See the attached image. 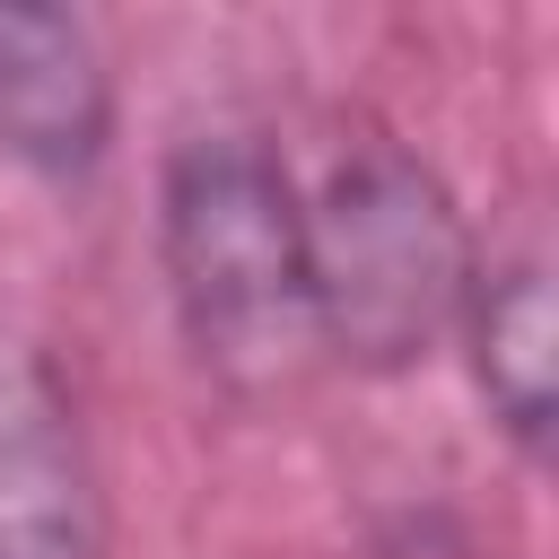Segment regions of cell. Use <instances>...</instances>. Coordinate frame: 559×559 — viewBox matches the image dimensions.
<instances>
[{"label": "cell", "instance_id": "cell-5", "mask_svg": "<svg viewBox=\"0 0 559 559\" xmlns=\"http://www.w3.org/2000/svg\"><path fill=\"white\" fill-rule=\"evenodd\" d=\"M454 341L472 349V384L489 419L542 463L550 454V411H559V314H550V262L542 253H489L472 271Z\"/></svg>", "mask_w": 559, "mask_h": 559}, {"label": "cell", "instance_id": "cell-1", "mask_svg": "<svg viewBox=\"0 0 559 559\" xmlns=\"http://www.w3.org/2000/svg\"><path fill=\"white\" fill-rule=\"evenodd\" d=\"M157 271L175 297V323L192 358L236 384L271 393L297 384L314 349V297H306V210H297V157L271 131L218 122L166 148L157 166Z\"/></svg>", "mask_w": 559, "mask_h": 559}, {"label": "cell", "instance_id": "cell-2", "mask_svg": "<svg viewBox=\"0 0 559 559\" xmlns=\"http://www.w3.org/2000/svg\"><path fill=\"white\" fill-rule=\"evenodd\" d=\"M297 210H306L314 349L332 367L402 376L463 323L480 245L419 148L358 122L323 140L314 166H297Z\"/></svg>", "mask_w": 559, "mask_h": 559}, {"label": "cell", "instance_id": "cell-4", "mask_svg": "<svg viewBox=\"0 0 559 559\" xmlns=\"http://www.w3.org/2000/svg\"><path fill=\"white\" fill-rule=\"evenodd\" d=\"M114 140V70L70 9L0 0V157L26 175H87Z\"/></svg>", "mask_w": 559, "mask_h": 559}, {"label": "cell", "instance_id": "cell-3", "mask_svg": "<svg viewBox=\"0 0 559 559\" xmlns=\"http://www.w3.org/2000/svg\"><path fill=\"white\" fill-rule=\"evenodd\" d=\"M0 559H114L79 393L17 314H0Z\"/></svg>", "mask_w": 559, "mask_h": 559}]
</instances>
